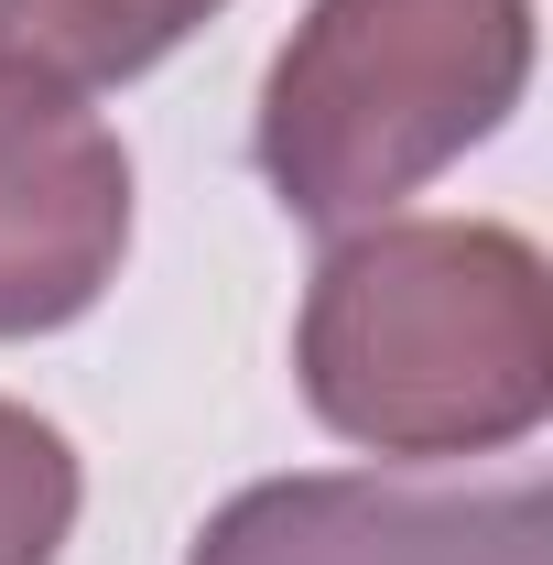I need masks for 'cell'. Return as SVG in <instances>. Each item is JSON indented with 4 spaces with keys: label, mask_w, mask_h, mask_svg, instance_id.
I'll use <instances>...</instances> for the list:
<instances>
[{
    "label": "cell",
    "mask_w": 553,
    "mask_h": 565,
    "mask_svg": "<svg viewBox=\"0 0 553 565\" xmlns=\"http://www.w3.org/2000/svg\"><path fill=\"white\" fill-rule=\"evenodd\" d=\"M185 565H553V511L532 479L434 490V479L304 468L217 500Z\"/></svg>",
    "instance_id": "obj_4"
},
{
    "label": "cell",
    "mask_w": 553,
    "mask_h": 565,
    "mask_svg": "<svg viewBox=\"0 0 553 565\" xmlns=\"http://www.w3.org/2000/svg\"><path fill=\"white\" fill-rule=\"evenodd\" d=\"M120 250H131L120 131L44 66L0 55V338L76 327L120 282Z\"/></svg>",
    "instance_id": "obj_3"
},
{
    "label": "cell",
    "mask_w": 553,
    "mask_h": 565,
    "mask_svg": "<svg viewBox=\"0 0 553 565\" xmlns=\"http://www.w3.org/2000/svg\"><path fill=\"white\" fill-rule=\"evenodd\" d=\"M87 468L33 403H0V565H55L76 533Z\"/></svg>",
    "instance_id": "obj_6"
},
{
    "label": "cell",
    "mask_w": 553,
    "mask_h": 565,
    "mask_svg": "<svg viewBox=\"0 0 553 565\" xmlns=\"http://www.w3.org/2000/svg\"><path fill=\"white\" fill-rule=\"evenodd\" d=\"M532 87V0H315L261 76V174L315 228H369L467 163Z\"/></svg>",
    "instance_id": "obj_2"
},
{
    "label": "cell",
    "mask_w": 553,
    "mask_h": 565,
    "mask_svg": "<svg viewBox=\"0 0 553 565\" xmlns=\"http://www.w3.org/2000/svg\"><path fill=\"white\" fill-rule=\"evenodd\" d=\"M207 11L228 0H0V55L44 66L55 87H120L152 76Z\"/></svg>",
    "instance_id": "obj_5"
},
{
    "label": "cell",
    "mask_w": 553,
    "mask_h": 565,
    "mask_svg": "<svg viewBox=\"0 0 553 565\" xmlns=\"http://www.w3.org/2000/svg\"><path fill=\"white\" fill-rule=\"evenodd\" d=\"M293 381L315 424L369 457L521 446L553 414L543 250L499 217H369L304 282Z\"/></svg>",
    "instance_id": "obj_1"
}]
</instances>
